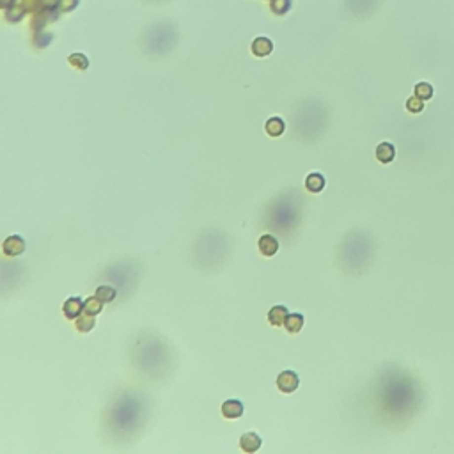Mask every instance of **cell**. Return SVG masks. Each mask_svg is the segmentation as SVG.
I'll return each instance as SVG.
<instances>
[{
	"label": "cell",
	"mask_w": 454,
	"mask_h": 454,
	"mask_svg": "<svg viewBox=\"0 0 454 454\" xmlns=\"http://www.w3.org/2000/svg\"><path fill=\"white\" fill-rule=\"evenodd\" d=\"M116 289H114L112 286H100L98 289H96V296L101 300L103 303H108V302H114V298H116Z\"/></svg>",
	"instance_id": "cell-15"
},
{
	"label": "cell",
	"mask_w": 454,
	"mask_h": 454,
	"mask_svg": "<svg viewBox=\"0 0 454 454\" xmlns=\"http://www.w3.org/2000/svg\"><path fill=\"white\" fill-rule=\"evenodd\" d=\"M257 247H259V252L264 257H272V255L277 254L279 242L275 236H272V234H263L259 238V242H257Z\"/></svg>",
	"instance_id": "cell-4"
},
{
	"label": "cell",
	"mask_w": 454,
	"mask_h": 454,
	"mask_svg": "<svg viewBox=\"0 0 454 454\" xmlns=\"http://www.w3.org/2000/svg\"><path fill=\"white\" fill-rule=\"evenodd\" d=\"M284 327H286V330H288L289 333H298L300 330L303 329V316L298 314V312L289 314V316H288V320H286Z\"/></svg>",
	"instance_id": "cell-13"
},
{
	"label": "cell",
	"mask_w": 454,
	"mask_h": 454,
	"mask_svg": "<svg viewBox=\"0 0 454 454\" xmlns=\"http://www.w3.org/2000/svg\"><path fill=\"white\" fill-rule=\"evenodd\" d=\"M243 403L238 401V399H229L222 405V415L225 419H238V417L243 415Z\"/></svg>",
	"instance_id": "cell-5"
},
{
	"label": "cell",
	"mask_w": 454,
	"mask_h": 454,
	"mask_svg": "<svg viewBox=\"0 0 454 454\" xmlns=\"http://www.w3.org/2000/svg\"><path fill=\"white\" fill-rule=\"evenodd\" d=\"M261 437L257 435V433H245V435H242V438H240V447H242V451H245V453H255V451H259L261 447Z\"/></svg>",
	"instance_id": "cell-6"
},
{
	"label": "cell",
	"mask_w": 454,
	"mask_h": 454,
	"mask_svg": "<svg viewBox=\"0 0 454 454\" xmlns=\"http://www.w3.org/2000/svg\"><path fill=\"white\" fill-rule=\"evenodd\" d=\"M284 130H286V124L281 117H272V119H268L266 124H264V131H266L270 137H281V135L284 133Z\"/></svg>",
	"instance_id": "cell-11"
},
{
	"label": "cell",
	"mask_w": 454,
	"mask_h": 454,
	"mask_svg": "<svg viewBox=\"0 0 454 454\" xmlns=\"http://www.w3.org/2000/svg\"><path fill=\"white\" fill-rule=\"evenodd\" d=\"M272 48H273L272 41H270V39H266V38L255 39L254 43H252V52H254V55H257V57L268 55V53L272 52Z\"/></svg>",
	"instance_id": "cell-12"
},
{
	"label": "cell",
	"mask_w": 454,
	"mask_h": 454,
	"mask_svg": "<svg viewBox=\"0 0 454 454\" xmlns=\"http://www.w3.org/2000/svg\"><path fill=\"white\" fill-rule=\"evenodd\" d=\"M298 385H300L298 374L294 371H291V369H286V371H282L277 376V389L284 394L294 392V390L298 389Z\"/></svg>",
	"instance_id": "cell-1"
},
{
	"label": "cell",
	"mask_w": 454,
	"mask_h": 454,
	"mask_svg": "<svg viewBox=\"0 0 454 454\" xmlns=\"http://www.w3.org/2000/svg\"><path fill=\"white\" fill-rule=\"evenodd\" d=\"M2 250H4V254L7 257H16V255L23 254V250H25V240L22 236H18V234H13V236L4 240Z\"/></svg>",
	"instance_id": "cell-2"
},
{
	"label": "cell",
	"mask_w": 454,
	"mask_h": 454,
	"mask_svg": "<svg viewBox=\"0 0 454 454\" xmlns=\"http://www.w3.org/2000/svg\"><path fill=\"white\" fill-rule=\"evenodd\" d=\"M394 156H396V147H394L392 144L390 142L378 144V147H376L378 162H381V164H390V162L394 160Z\"/></svg>",
	"instance_id": "cell-9"
},
{
	"label": "cell",
	"mask_w": 454,
	"mask_h": 454,
	"mask_svg": "<svg viewBox=\"0 0 454 454\" xmlns=\"http://www.w3.org/2000/svg\"><path fill=\"white\" fill-rule=\"evenodd\" d=\"M83 300L80 298V296H73V298H68L64 303V307H62V312H64V316L68 318V320H77L78 316L83 312Z\"/></svg>",
	"instance_id": "cell-3"
},
{
	"label": "cell",
	"mask_w": 454,
	"mask_h": 454,
	"mask_svg": "<svg viewBox=\"0 0 454 454\" xmlns=\"http://www.w3.org/2000/svg\"><path fill=\"white\" fill-rule=\"evenodd\" d=\"M288 316H289V311H288L284 305H275V307L270 309L268 321L273 327H282V325L286 323V320H288Z\"/></svg>",
	"instance_id": "cell-8"
},
{
	"label": "cell",
	"mask_w": 454,
	"mask_h": 454,
	"mask_svg": "<svg viewBox=\"0 0 454 454\" xmlns=\"http://www.w3.org/2000/svg\"><path fill=\"white\" fill-rule=\"evenodd\" d=\"M325 177L321 176L320 172H312L307 176V179H305V188H307L309 192H312V194H318V192H321L325 188Z\"/></svg>",
	"instance_id": "cell-10"
},
{
	"label": "cell",
	"mask_w": 454,
	"mask_h": 454,
	"mask_svg": "<svg viewBox=\"0 0 454 454\" xmlns=\"http://www.w3.org/2000/svg\"><path fill=\"white\" fill-rule=\"evenodd\" d=\"M415 96H419L420 100H429V98L433 96V87L429 85V83H426V82L417 83V87H415Z\"/></svg>",
	"instance_id": "cell-16"
},
{
	"label": "cell",
	"mask_w": 454,
	"mask_h": 454,
	"mask_svg": "<svg viewBox=\"0 0 454 454\" xmlns=\"http://www.w3.org/2000/svg\"><path fill=\"white\" fill-rule=\"evenodd\" d=\"M75 327H77V330L80 333L91 332V330L96 327V316L94 314H89V312L83 311L82 314H80L77 320H75Z\"/></svg>",
	"instance_id": "cell-7"
},
{
	"label": "cell",
	"mask_w": 454,
	"mask_h": 454,
	"mask_svg": "<svg viewBox=\"0 0 454 454\" xmlns=\"http://www.w3.org/2000/svg\"><path fill=\"white\" fill-rule=\"evenodd\" d=\"M70 64L75 66V68H78V70H87V66H89V61H87V57L82 55V53H75V55H71L70 59Z\"/></svg>",
	"instance_id": "cell-18"
},
{
	"label": "cell",
	"mask_w": 454,
	"mask_h": 454,
	"mask_svg": "<svg viewBox=\"0 0 454 454\" xmlns=\"http://www.w3.org/2000/svg\"><path fill=\"white\" fill-rule=\"evenodd\" d=\"M424 108V100H420L419 96H413V98H410V100L407 101V110L412 114H419L422 112Z\"/></svg>",
	"instance_id": "cell-17"
},
{
	"label": "cell",
	"mask_w": 454,
	"mask_h": 454,
	"mask_svg": "<svg viewBox=\"0 0 454 454\" xmlns=\"http://www.w3.org/2000/svg\"><path fill=\"white\" fill-rule=\"evenodd\" d=\"M101 309H103V302H101L98 296H89V298L85 300V303H83V311L89 312V314H94L98 316L101 312Z\"/></svg>",
	"instance_id": "cell-14"
}]
</instances>
